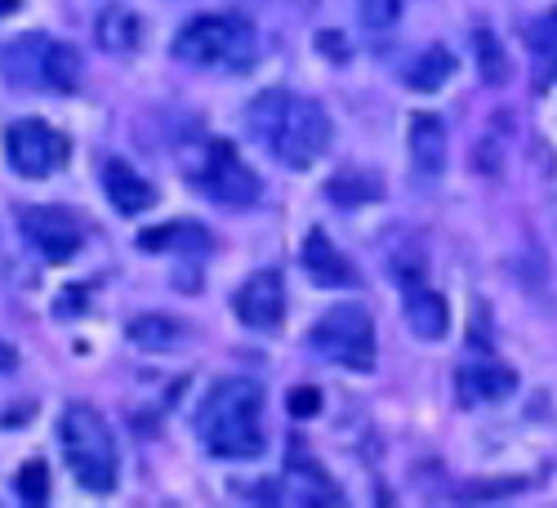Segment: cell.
I'll return each instance as SVG.
<instances>
[{"label": "cell", "instance_id": "cell-1", "mask_svg": "<svg viewBox=\"0 0 557 508\" xmlns=\"http://www.w3.org/2000/svg\"><path fill=\"white\" fill-rule=\"evenodd\" d=\"M246 121H250V134L259 138V148L290 170H308L331 148L326 108L317 99L290 95V89H263V95L250 103Z\"/></svg>", "mask_w": 557, "mask_h": 508}, {"label": "cell", "instance_id": "cell-2", "mask_svg": "<svg viewBox=\"0 0 557 508\" xmlns=\"http://www.w3.org/2000/svg\"><path fill=\"white\" fill-rule=\"evenodd\" d=\"M197 433L219 459L263 455V388L255 380H219L201 401Z\"/></svg>", "mask_w": 557, "mask_h": 508}, {"label": "cell", "instance_id": "cell-3", "mask_svg": "<svg viewBox=\"0 0 557 508\" xmlns=\"http://www.w3.org/2000/svg\"><path fill=\"white\" fill-rule=\"evenodd\" d=\"M63 459H67V473L85 486V491H112L116 486V437L108 429V420L95 406H67L63 410Z\"/></svg>", "mask_w": 557, "mask_h": 508}, {"label": "cell", "instance_id": "cell-4", "mask_svg": "<svg viewBox=\"0 0 557 508\" xmlns=\"http://www.w3.org/2000/svg\"><path fill=\"white\" fill-rule=\"evenodd\" d=\"M188 67H246L255 59V27L242 14H201L174 36Z\"/></svg>", "mask_w": 557, "mask_h": 508}, {"label": "cell", "instance_id": "cell-5", "mask_svg": "<svg viewBox=\"0 0 557 508\" xmlns=\"http://www.w3.org/2000/svg\"><path fill=\"white\" fill-rule=\"evenodd\" d=\"M312 344L348 371H370L375 365V321L361 303H335L312 326Z\"/></svg>", "mask_w": 557, "mask_h": 508}, {"label": "cell", "instance_id": "cell-6", "mask_svg": "<svg viewBox=\"0 0 557 508\" xmlns=\"http://www.w3.org/2000/svg\"><path fill=\"white\" fill-rule=\"evenodd\" d=\"M5 161L23 178H50L67 165V138L45 121H14L5 129Z\"/></svg>", "mask_w": 557, "mask_h": 508}, {"label": "cell", "instance_id": "cell-7", "mask_svg": "<svg viewBox=\"0 0 557 508\" xmlns=\"http://www.w3.org/2000/svg\"><path fill=\"white\" fill-rule=\"evenodd\" d=\"M197 188L210 197V201H219V206H255L259 201V178H255V170L232 152L227 144H210L206 152H201V165H197Z\"/></svg>", "mask_w": 557, "mask_h": 508}, {"label": "cell", "instance_id": "cell-8", "mask_svg": "<svg viewBox=\"0 0 557 508\" xmlns=\"http://www.w3.org/2000/svg\"><path fill=\"white\" fill-rule=\"evenodd\" d=\"M18 223H23V237L54 263H63L81 250V223L59 206H32V210H23Z\"/></svg>", "mask_w": 557, "mask_h": 508}, {"label": "cell", "instance_id": "cell-9", "mask_svg": "<svg viewBox=\"0 0 557 508\" xmlns=\"http://www.w3.org/2000/svg\"><path fill=\"white\" fill-rule=\"evenodd\" d=\"M232 308H237V317L246 321L250 331H276L286 321V286H282V276H276V272H255L250 282L237 290Z\"/></svg>", "mask_w": 557, "mask_h": 508}, {"label": "cell", "instance_id": "cell-10", "mask_svg": "<svg viewBox=\"0 0 557 508\" xmlns=\"http://www.w3.org/2000/svg\"><path fill=\"white\" fill-rule=\"evenodd\" d=\"M50 50L54 40L45 36H18L0 50V72L18 89H50Z\"/></svg>", "mask_w": 557, "mask_h": 508}, {"label": "cell", "instance_id": "cell-11", "mask_svg": "<svg viewBox=\"0 0 557 508\" xmlns=\"http://www.w3.org/2000/svg\"><path fill=\"white\" fill-rule=\"evenodd\" d=\"M406 144H410V170L437 178L446 170V125L433 112H414L410 129H406Z\"/></svg>", "mask_w": 557, "mask_h": 508}, {"label": "cell", "instance_id": "cell-12", "mask_svg": "<svg viewBox=\"0 0 557 508\" xmlns=\"http://www.w3.org/2000/svg\"><path fill=\"white\" fill-rule=\"evenodd\" d=\"M304 268L317 286H326V290H344V286H357V272L352 263L335 250V241L321 233V227H312L308 241H304Z\"/></svg>", "mask_w": 557, "mask_h": 508}, {"label": "cell", "instance_id": "cell-13", "mask_svg": "<svg viewBox=\"0 0 557 508\" xmlns=\"http://www.w3.org/2000/svg\"><path fill=\"white\" fill-rule=\"evenodd\" d=\"M459 397L469 401V406H482V401H504L508 393L518 388V375L508 371V365L499 361H469V365H459Z\"/></svg>", "mask_w": 557, "mask_h": 508}, {"label": "cell", "instance_id": "cell-14", "mask_svg": "<svg viewBox=\"0 0 557 508\" xmlns=\"http://www.w3.org/2000/svg\"><path fill=\"white\" fill-rule=\"evenodd\" d=\"M103 193L121 214H144V210L157 206V188L144 174H134L125 161H108L103 165Z\"/></svg>", "mask_w": 557, "mask_h": 508}, {"label": "cell", "instance_id": "cell-15", "mask_svg": "<svg viewBox=\"0 0 557 508\" xmlns=\"http://www.w3.org/2000/svg\"><path fill=\"white\" fill-rule=\"evenodd\" d=\"M95 40L103 54H134L138 45H144V18L125 5H108L95 18Z\"/></svg>", "mask_w": 557, "mask_h": 508}, {"label": "cell", "instance_id": "cell-16", "mask_svg": "<svg viewBox=\"0 0 557 508\" xmlns=\"http://www.w3.org/2000/svg\"><path fill=\"white\" fill-rule=\"evenodd\" d=\"M406 326H410V335H420V339H442L446 331H450V312H446V299L437 295V290H429V286H420L414 290L410 286V295H406Z\"/></svg>", "mask_w": 557, "mask_h": 508}, {"label": "cell", "instance_id": "cell-17", "mask_svg": "<svg viewBox=\"0 0 557 508\" xmlns=\"http://www.w3.org/2000/svg\"><path fill=\"white\" fill-rule=\"evenodd\" d=\"M531 63H535V89H548L557 80V10L527 27Z\"/></svg>", "mask_w": 557, "mask_h": 508}, {"label": "cell", "instance_id": "cell-18", "mask_svg": "<svg viewBox=\"0 0 557 508\" xmlns=\"http://www.w3.org/2000/svg\"><path fill=\"white\" fill-rule=\"evenodd\" d=\"M125 331H129V344L148 348V352H165V348H178V344H183V326H178L174 317H161V312L134 317Z\"/></svg>", "mask_w": 557, "mask_h": 508}, {"label": "cell", "instance_id": "cell-19", "mask_svg": "<svg viewBox=\"0 0 557 508\" xmlns=\"http://www.w3.org/2000/svg\"><path fill=\"white\" fill-rule=\"evenodd\" d=\"M450 76H455V54L442 50V45H433V50H424L420 59L410 63L406 85H410V89H420V95H437V89H442Z\"/></svg>", "mask_w": 557, "mask_h": 508}, {"label": "cell", "instance_id": "cell-20", "mask_svg": "<svg viewBox=\"0 0 557 508\" xmlns=\"http://www.w3.org/2000/svg\"><path fill=\"white\" fill-rule=\"evenodd\" d=\"M331 201L335 206H366V201H380L384 197V183L380 174H370V170H344L331 178Z\"/></svg>", "mask_w": 557, "mask_h": 508}, {"label": "cell", "instance_id": "cell-21", "mask_svg": "<svg viewBox=\"0 0 557 508\" xmlns=\"http://www.w3.org/2000/svg\"><path fill=\"white\" fill-rule=\"evenodd\" d=\"M138 246H144V250H174V246L201 250V246H210V237L201 233L197 223L178 219V223H165V227H152V233H144V237H138Z\"/></svg>", "mask_w": 557, "mask_h": 508}, {"label": "cell", "instance_id": "cell-22", "mask_svg": "<svg viewBox=\"0 0 557 508\" xmlns=\"http://www.w3.org/2000/svg\"><path fill=\"white\" fill-rule=\"evenodd\" d=\"M81 80V59L72 45L54 40V50H50V89H59V95H67V89H76Z\"/></svg>", "mask_w": 557, "mask_h": 508}, {"label": "cell", "instance_id": "cell-23", "mask_svg": "<svg viewBox=\"0 0 557 508\" xmlns=\"http://www.w3.org/2000/svg\"><path fill=\"white\" fill-rule=\"evenodd\" d=\"M478 67H482L486 85H504V76H508V59L491 32H478Z\"/></svg>", "mask_w": 557, "mask_h": 508}, {"label": "cell", "instance_id": "cell-24", "mask_svg": "<svg viewBox=\"0 0 557 508\" xmlns=\"http://www.w3.org/2000/svg\"><path fill=\"white\" fill-rule=\"evenodd\" d=\"M14 486H18V495H23V499L40 504L45 495H50V469H45V464H40V459H32V464H23V469H18Z\"/></svg>", "mask_w": 557, "mask_h": 508}, {"label": "cell", "instance_id": "cell-25", "mask_svg": "<svg viewBox=\"0 0 557 508\" xmlns=\"http://www.w3.org/2000/svg\"><path fill=\"white\" fill-rule=\"evenodd\" d=\"M357 10H361V23H366L370 32H384V27L397 23L401 0H357Z\"/></svg>", "mask_w": 557, "mask_h": 508}, {"label": "cell", "instance_id": "cell-26", "mask_svg": "<svg viewBox=\"0 0 557 508\" xmlns=\"http://www.w3.org/2000/svg\"><path fill=\"white\" fill-rule=\"evenodd\" d=\"M317 410H321V393L317 388H295L290 393V414L304 420V414H317Z\"/></svg>", "mask_w": 557, "mask_h": 508}, {"label": "cell", "instance_id": "cell-27", "mask_svg": "<svg viewBox=\"0 0 557 508\" xmlns=\"http://www.w3.org/2000/svg\"><path fill=\"white\" fill-rule=\"evenodd\" d=\"M518 486H522V482H499V486L491 482V486H463L459 495H463V499H495V495H508V491H518Z\"/></svg>", "mask_w": 557, "mask_h": 508}, {"label": "cell", "instance_id": "cell-28", "mask_svg": "<svg viewBox=\"0 0 557 508\" xmlns=\"http://www.w3.org/2000/svg\"><path fill=\"white\" fill-rule=\"evenodd\" d=\"M14 365H18V352H14L10 344H0V375H5V371H14Z\"/></svg>", "mask_w": 557, "mask_h": 508}, {"label": "cell", "instance_id": "cell-29", "mask_svg": "<svg viewBox=\"0 0 557 508\" xmlns=\"http://www.w3.org/2000/svg\"><path fill=\"white\" fill-rule=\"evenodd\" d=\"M18 10V0H0V18H10Z\"/></svg>", "mask_w": 557, "mask_h": 508}]
</instances>
